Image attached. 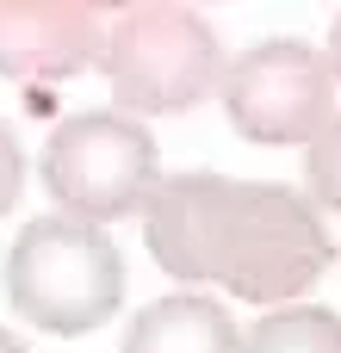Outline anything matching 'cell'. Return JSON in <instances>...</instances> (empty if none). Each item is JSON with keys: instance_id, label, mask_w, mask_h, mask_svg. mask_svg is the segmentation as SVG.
Returning a JSON list of instances; mask_svg holds the SVG:
<instances>
[{"instance_id": "obj_1", "label": "cell", "mask_w": 341, "mask_h": 353, "mask_svg": "<svg viewBox=\"0 0 341 353\" xmlns=\"http://www.w3.org/2000/svg\"><path fill=\"white\" fill-rule=\"evenodd\" d=\"M149 254L180 285H224L242 304H292L329 267L323 211L273 180L174 174L149 192Z\"/></svg>"}, {"instance_id": "obj_2", "label": "cell", "mask_w": 341, "mask_h": 353, "mask_svg": "<svg viewBox=\"0 0 341 353\" xmlns=\"http://www.w3.org/2000/svg\"><path fill=\"white\" fill-rule=\"evenodd\" d=\"M224 43L217 31L193 12V6H124L106 19V50H99V74L112 87V99L124 105V118H168V112H193L224 87Z\"/></svg>"}, {"instance_id": "obj_3", "label": "cell", "mask_w": 341, "mask_h": 353, "mask_svg": "<svg viewBox=\"0 0 341 353\" xmlns=\"http://www.w3.org/2000/svg\"><path fill=\"white\" fill-rule=\"evenodd\" d=\"M6 298L43 335H93L124 304V254L75 217H31L6 248Z\"/></svg>"}, {"instance_id": "obj_4", "label": "cell", "mask_w": 341, "mask_h": 353, "mask_svg": "<svg viewBox=\"0 0 341 353\" xmlns=\"http://www.w3.org/2000/svg\"><path fill=\"white\" fill-rule=\"evenodd\" d=\"M43 192L75 217V223H118L149 205L162 186V155L155 137L124 118V112H75L50 130L43 143Z\"/></svg>"}, {"instance_id": "obj_5", "label": "cell", "mask_w": 341, "mask_h": 353, "mask_svg": "<svg viewBox=\"0 0 341 353\" xmlns=\"http://www.w3.org/2000/svg\"><path fill=\"white\" fill-rule=\"evenodd\" d=\"M224 112L249 143H317L335 124V68L304 37H267L224 68Z\"/></svg>"}, {"instance_id": "obj_6", "label": "cell", "mask_w": 341, "mask_h": 353, "mask_svg": "<svg viewBox=\"0 0 341 353\" xmlns=\"http://www.w3.org/2000/svg\"><path fill=\"white\" fill-rule=\"evenodd\" d=\"M106 50V12L87 0H0V74L25 87L68 81Z\"/></svg>"}, {"instance_id": "obj_7", "label": "cell", "mask_w": 341, "mask_h": 353, "mask_svg": "<svg viewBox=\"0 0 341 353\" xmlns=\"http://www.w3.org/2000/svg\"><path fill=\"white\" fill-rule=\"evenodd\" d=\"M124 353H242V329L205 292H174L137 310Z\"/></svg>"}, {"instance_id": "obj_8", "label": "cell", "mask_w": 341, "mask_h": 353, "mask_svg": "<svg viewBox=\"0 0 341 353\" xmlns=\"http://www.w3.org/2000/svg\"><path fill=\"white\" fill-rule=\"evenodd\" d=\"M242 353H341V316L323 304L267 310L255 329H242Z\"/></svg>"}, {"instance_id": "obj_9", "label": "cell", "mask_w": 341, "mask_h": 353, "mask_svg": "<svg viewBox=\"0 0 341 353\" xmlns=\"http://www.w3.org/2000/svg\"><path fill=\"white\" fill-rule=\"evenodd\" d=\"M304 180H311V199L323 211H341V112H335V124L304 149Z\"/></svg>"}, {"instance_id": "obj_10", "label": "cell", "mask_w": 341, "mask_h": 353, "mask_svg": "<svg viewBox=\"0 0 341 353\" xmlns=\"http://www.w3.org/2000/svg\"><path fill=\"white\" fill-rule=\"evenodd\" d=\"M19 186H25V149H19V137L0 124V217L19 205Z\"/></svg>"}, {"instance_id": "obj_11", "label": "cell", "mask_w": 341, "mask_h": 353, "mask_svg": "<svg viewBox=\"0 0 341 353\" xmlns=\"http://www.w3.org/2000/svg\"><path fill=\"white\" fill-rule=\"evenodd\" d=\"M329 68H335V87H341V12H335V31H329Z\"/></svg>"}, {"instance_id": "obj_12", "label": "cell", "mask_w": 341, "mask_h": 353, "mask_svg": "<svg viewBox=\"0 0 341 353\" xmlns=\"http://www.w3.org/2000/svg\"><path fill=\"white\" fill-rule=\"evenodd\" d=\"M0 353H31V347H25L19 335H6V329H0Z\"/></svg>"}]
</instances>
